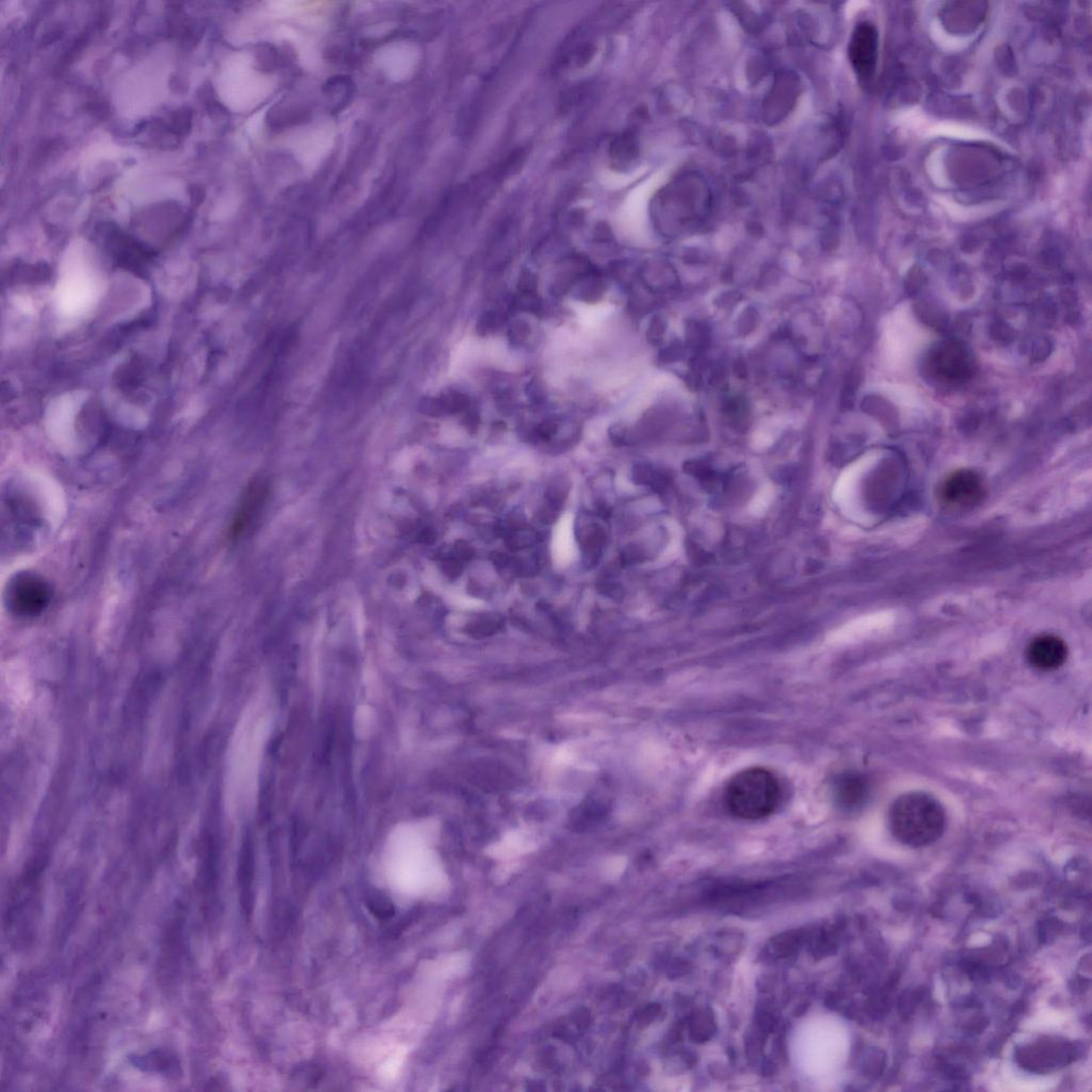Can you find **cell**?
Returning <instances> with one entry per match:
<instances>
[{
    "mask_svg": "<svg viewBox=\"0 0 1092 1092\" xmlns=\"http://www.w3.org/2000/svg\"><path fill=\"white\" fill-rule=\"evenodd\" d=\"M889 819L895 839L912 847L935 843L946 826L943 807L936 798L921 792L908 793L895 800Z\"/></svg>",
    "mask_w": 1092,
    "mask_h": 1092,
    "instance_id": "6da1fadb",
    "label": "cell"
},
{
    "mask_svg": "<svg viewBox=\"0 0 1092 1092\" xmlns=\"http://www.w3.org/2000/svg\"><path fill=\"white\" fill-rule=\"evenodd\" d=\"M729 812L746 821H757L771 815L781 800L778 778L763 768L741 770L727 783L724 794Z\"/></svg>",
    "mask_w": 1092,
    "mask_h": 1092,
    "instance_id": "7a4b0ae2",
    "label": "cell"
},
{
    "mask_svg": "<svg viewBox=\"0 0 1092 1092\" xmlns=\"http://www.w3.org/2000/svg\"><path fill=\"white\" fill-rule=\"evenodd\" d=\"M51 587L43 576L21 572L7 582L5 591L7 608L21 618L39 616L51 601Z\"/></svg>",
    "mask_w": 1092,
    "mask_h": 1092,
    "instance_id": "3957f363",
    "label": "cell"
},
{
    "mask_svg": "<svg viewBox=\"0 0 1092 1092\" xmlns=\"http://www.w3.org/2000/svg\"><path fill=\"white\" fill-rule=\"evenodd\" d=\"M927 366L932 378L950 385L965 382L973 371V361L966 348L952 341L932 349Z\"/></svg>",
    "mask_w": 1092,
    "mask_h": 1092,
    "instance_id": "277c9868",
    "label": "cell"
},
{
    "mask_svg": "<svg viewBox=\"0 0 1092 1092\" xmlns=\"http://www.w3.org/2000/svg\"><path fill=\"white\" fill-rule=\"evenodd\" d=\"M879 37L876 27L869 22L856 25L849 41L848 56L858 78L869 82L874 78L878 60Z\"/></svg>",
    "mask_w": 1092,
    "mask_h": 1092,
    "instance_id": "5b68a950",
    "label": "cell"
},
{
    "mask_svg": "<svg viewBox=\"0 0 1092 1092\" xmlns=\"http://www.w3.org/2000/svg\"><path fill=\"white\" fill-rule=\"evenodd\" d=\"M939 496L944 505L954 510L973 507L984 496L981 478L970 469H959L945 478Z\"/></svg>",
    "mask_w": 1092,
    "mask_h": 1092,
    "instance_id": "8992f818",
    "label": "cell"
},
{
    "mask_svg": "<svg viewBox=\"0 0 1092 1092\" xmlns=\"http://www.w3.org/2000/svg\"><path fill=\"white\" fill-rule=\"evenodd\" d=\"M1067 657L1066 642L1054 635L1036 637L1027 649L1028 662L1038 670H1056L1066 663Z\"/></svg>",
    "mask_w": 1092,
    "mask_h": 1092,
    "instance_id": "52a82bcc",
    "label": "cell"
},
{
    "mask_svg": "<svg viewBox=\"0 0 1092 1092\" xmlns=\"http://www.w3.org/2000/svg\"><path fill=\"white\" fill-rule=\"evenodd\" d=\"M128 1059L133 1067L142 1072L157 1074L172 1080L180 1079V1075L183 1074L178 1054L169 1049H156L146 1054H134Z\"/></svg>",
    "mask_w": 1092,
    "mask_h": 1092,
    "instance_id": "ba28073f",
    "label": "cell"
},
{
    "mask_svg": "<svg viewBox=\"0 0 1092 1092\" xmlns=\"http://www.w3.org/2000/svg\"><path fill=\"white\" fill-rule=\"evenodd\" d=\"M184 912H178L173 915L168 927H166L163 945L161 947V963L162 974H171L177 972L180 966L181 955H183V940H184Z\"/></svg>",
    "mask_w": 1092,
    "mask_h": 1092,
    "instance_id": "9c48e42d",
    "label": "cell"
},
{
    "mask_svg": "<svg viewBox=\"0 0 1092 1092\" xmlns=\"http://www.w3.org/2000/svg\"><path fill=\"white\" fill-rule=\"evenodd\" d=\"M869 793L868 781L858 773H845L834 783V799L841 810L855 811L861 808L867 801Z\"/></svg>",
    "mask_w": 1092,
    "mask_h": 1092,
    "instance_id": "30bf717a",
    "label": "cell"
},
{
    "mask_svg": "<svg viewBox=\"0 0 1092 1092\" xmlns=\"http://www.w3.org/2000/svg\"><path fill=\"white\" fill-rule=\"evenodd\" d=\"M264 496L265 489L261 483L253 485L247 493L233 523L232 533L234 537L240 536L248 528L254 514L260 510Z\"/></svg>",
    "mask_w": 1092,
    "mask_h": 1092,
    "instance_id": "8fae6325",
    "label": "cell"
},
{
    "mask_svg": "<svg viewBox=\"0 0 1092 1092\" xmlns=\"http://www.w3.org/2000/svg\"><path fill=\"white\" fill-rule=\"evenodd\" d=\"M366 907L378 920H389L395 915L393 901L382 892H371L366 898Z\"/></svg>",
    "mask_w": 1092,
    "mask_h": 1092,
    "instance_id": "7c38bea8",
    "label": "cell"
},
{
    "mask_svg": "<svg viewBox=\"0 0 1092 1092\" xmlns=\"http://www.w3.org/2000/svg\"><path fill=\"white\" fill-rule=\"evenodd\" d=\"M613 162L628 163L636 155V144L631 135H622L611 144Z\"/></svg>",
    "mask_w": 1092,
    "mask_h": 1092,
    "instance_id": "4fadbf2b",
    "label": "cell"
},
{
    "mask_svg": "<svg viewBox=\"0 0 1092 1092\" xmlns=\"http://www.w3.org/2000/svg\"><path fill=\"white\" fill-rule=\"evenodd\" d=\"M773 496V490L770 487L763 488L760 493L754 497V502L751 503L750 510L755 515L763 514L769 510Z\"/></svg>",
    "mask_w": 1092,
    "mask_h": 1092,
    "instance_id": "5bb4252c",
    "label": "cell"
},
{
    "mask_svg": "<svg viewBox=\"0 0 1092 1092\" xmlns=\"http://www.w3.org/2000/svg\"><path fill=\"white\" fill-rule=\"evenodd\" d=\"M358 712L359 714L356 716V722L363 723L361 726H356V729L362 732L363 737H366V735H369L371 729H373V714H371V711L368 708H362Z\"/></svg>",
    "mask_w": 1092,
    "mask_h": 1092,
    "instance_id": "9a60e30c",
    "label": "cell"
},
{
    "mask_svg": "<svg viewBox=\"0 0 1092 1092\" xmlns=\"http://www.w3.org/2000/svg\"><path fill=\"white\" fill-rule=\"evenodd\" d=\"M537 280L530 272L524 273L520 279V291L524 295H532L536 291Z\"/></svg>",
    "mask_w": 1092,
    "mask_h": 1092,
    "instance_id": "2e32d148",
    "label": "cell"
},
{
    "mask_svg": "<svg viewBox=\"0 0 1092 1092\" xmlns=\"http://www.w3.org/2000/svg\"><path fill=\"white\" fill-rule=\"evenodd\" d=\"M527 333L528 327L525 323H515L513 329H511V338L513 341H519L521 343L522 340L526 338Z\"/></svg>",
    "mask_w": 1092,
    "mask_h": 1092,
    "instance_id": "e0dca14e",
    "label": "cell"
},
{
    "mask_svg": "<svg viewBox=\"0 0 1092 1092\" xmlns=\"http://www.w3.org/2000/svg\"><path fill=\"white\" fill-rule=\"evenodd\" d=\"M496 322L497 321H496V317L495 314H491V313L484 314L481 317V320L480 322V327H478V328H480V330L489 332V331L493 330V328L496 327Z\"/></svg>",
    "mask_w": 1092,
    "mask_h": 1092,
    "instance_id": "ac0fdd59",
    "label": "cell"
}]
</instances>
